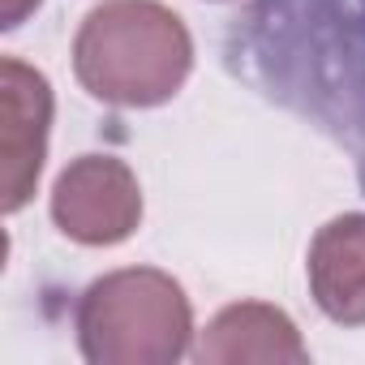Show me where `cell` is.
I'll use <instances>...</instances> for the list:
<instances>
[{
    "instance_id": "obj_7",
    "label": "cell",
    "mask_w": 365,
    "mask_h": 365,
    "mask_svg": "<svg viewBox=\"0 0 365 365\" xmlns=\"http://www.w3.org/2000/svg\"><path fill=\"white\" fill-rule=\"evenodd\" d=\"M194 356L202 365H245V361L305 365L309 344L301 339L288 309L267 305V301H232L202 327Z\"/></svg>"
},
{
    "instance_id": "obj_3",
    "label": "cell",
    "mask_w": 365,
    "mask_h": 365,
    "mask_svg": "<svg viewBox=\"0 0 365 365\" xmlns=\"http://www.w3.org/2000/svg\"><path fill=\"white\" fill-rule=\"evenodd\" d=\"M78 352L91 365H176L194 352V301L159 267H120L91 279L73 309Z\"/></svg>"
},
{
    "instance_id": "obj_2",
    "label": "cell",
    "mask_w": 365,
    "mask_h": 365,
    "mask_svg": "<svg viewBox=\"0 0 365 365\" xmlns=\"http://www.w3.org/2000/svg\"><path fill=\"white\" fill-rule=\"evenodd\" d=\"M73 73L108 108H163L194 73V35L163 0H103L73 35Z\"/></svg>"
},
{
    "instance_id": "obj_4",
    "label": "cell",
    "mask_w": 365,
    "mask_h": 365,
    "mask_svg": "<svg viewBox=\"0 0 365 365\" xmlns=\"http://www.w3.org/2000/svg\"><path fill=\"white\" fill-rule=\"evenodd\" d=\"M48 215L73 245L112 250L125 245L146 215L142 185L120 155H78L69 159L48 194Z\"/></svg>"
},
{
    "instance_id": "obj_8",
    "label": "cell",
    "mask_w": 365,
    "mask_h": 365,
    "mask_svg": "<svg viewBox=\"0 0 365 365\" xmlns=\"http://www.w3.org/2000/svg\"><path fill=\"white\" fill-rule=\"evenodd\" d=\"M43 5V0H5V22H0V26H5V31H14L31 9H39Z\"/></svg>"
},
{
    "instance_id": "obj_6",
    "label": "cell",
    "mask_w": 365,
    "mask_h": 365,
    "mask_svg": "<svg viewBox=\"0 0 365 365\" xmlns=\"http://www.w3.org/2000/svg\"><path fill=\"white\" fill-rule=\"evenodd\" d=\"M305 279L322 318L365 327V211H344L314 232Z\"/></svg>"
},
{
    "instance_id": "obj_9",
    "label": "cell",
    "mask_w": 365,
    "mask_h": 365,
    "mask_svg": "<svg viewBox=\"0 0 365 365\" xmlns=\"http://www.w3.org/2000/svg\"><path fill=\"white\" fill-rule=\"evenodd\" d=\"M211 5H224V0H211Z\"/></svg>"
},
{
    "instance_id": "obj_1",
    "label": "cell",
    "mask_w": 365,
    "mask_h": 365,
    "mask_svg": "<svg viewBox=\"0 0 365 365\" xmlns=\"http://www.w3.org/2000/svg\"><path fill=\"white\" fill-rule=\"evenodd\" d=\"M224 69L348 155L365 194V0H245Z\"/></svg>"
},
{
    "instance_id": "obj_5",
    "label": "cell",
    "mask_w": 365,
    "mask_h": 365,
    "mask_svg": "<svg viewBox=\"0 0 365 365\" xmlns=\"http://www.w3.org/2000/svg\"><path fill=\"white\" fill-rule=\"evenodd\" d=\"M0 91H5V129H0V159H5V215H18L48 163V138L56 116V95L43 69L5 56L0 61Z\"/></svg>"
}]
</instances>
